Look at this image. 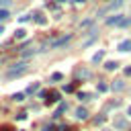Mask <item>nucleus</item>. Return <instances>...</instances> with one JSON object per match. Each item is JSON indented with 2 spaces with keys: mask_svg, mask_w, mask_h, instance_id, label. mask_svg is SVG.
<instances>
[{
  "mask_svg": "<svg viewBox=\"0 0 131 131\" xmlns=\"http://www.w3.org/2000/svg\"><path fill=\"white\" fill-rule=\"evenodd\" d=\"M27 68H29V63H27V61H18V63H14V66L6 72V78H8V80L18 78V76H23V74L27 72Z\"/></svg>",
  "mask_w": 131,
  "mask_h": 131,
  "instance_id": "obj_1",
  "label": "nucleus"
},
{
  "mask_svg": "<svg viewBox=\"0 0 131 131\" xmlns=\"http://www.w3.org/2000/svg\"><path fill=\"white\" fill-rule=\"evenodd\" d=\"M125 18H123V14H113V16H108L106 18V25L108 27H121V23H123Z\"/></svg>",
  "mask_w": 131,
  "mask_h": 131,
  "instance_id": "obj_2",
  "label": "nucleus"
},
{
  "mask_svg": "<svg viewBox=\"0 0 131 131\" xmlns=\"http://www.w3.org/2000/svg\"><path fill=\"white\" fill-rule=\"evenodd\" d=\"M72 39V35H63V37H59V39H55L53 43H49V47H53V49H57V47H61V45H66L68 41Z\"/></svg>",
  "mask_w": 131,
  "mask_h": 131,
  "instance_id": "obj_3",
  "label": "nucleus"
},
{
  "mask_svg": "<svg viewBox=\"0 0 131 131\" xmlns=\"http://www.w3.org/2000/svg\"><path fill=\"white\" fill-rule=\"evenodd\" d=\"M57 100H59V92H55V90L47 92V98H45V102H47V104H55Z\"/></svg>",
  "mask_w": 131,
  "mask_h": 131,
  "instance_id": "obj_4",
  "label": "nucleus"
},
{
  "mask_svg": "<svg viewBox=\"0 0 131 131\" xmlns=\"http://www.w3.org/2000/svg\"><path fill=\"white\" fill-rule=\"evenodd\" d=\"M115 129H127V121H125L123 117L115 119Z\"/></svg>",
  "mask_w": 131,
  "mask_h": 131,
  "instance_id": "obj_5",
  "label": "nucleus"
},
{
  "mask_svg": "<svg viewBox=\"0 0 131 131\" xmlns=\"http://www.w3.org/2000/svg\"><path fill=\"white\" fill-rule=\"evenodd\" d=\"M63 111H68V104H66V102H59V106H57V111L53 113V119H57V117H59V115H61Z\"/></svg>",
  "mask_w": 131,
  "mask_h": 131,
  "instance_id": "obj_6",
  "label": "nucleus"
},
{
  "mask_svg": "<svg viewBox=\"0 0 131 131\" xmlns=\"http://www.w3.org/2000/svg\"><path fill=\"white\" fill-rule=\"evenodd\" d=\"M76 117H78V119H82V121H84V119H88V111H86V108H82V106H80V108H76Z\"/></svg>",
  "mask_w": 131,
  "mask_h": 131,
  "instance_id": "obj_7",
  "label": "nucleus"
},
{
  "mask_svg": "<svg viewBox=\"0 0 131 131\" xmlns=\"http://www.w3.org/2000/svg\"><path fill=\"white\" fill-rule=\"evenodd\" d=\"M129 49H131V41H129V39L119 43V51H129Z\"/></svg>",
  "mask_w": 131,
  "mask_h": 131,
  "instance_id": "obj_8",
  "label": "nucleus"
},
{
  "mask_svg": "<svg viewBox=\"0 0 131 131\" xmlns=\"http://www.w3.org/2000/svg\"><path fill=\"white\" fill-rule=\"evenodd\" d=\"M35 20H37L39 25H45V23H47V18H45L41 12H35Z\"/></svg>",
  "mask_w": 131,
  "mask_h": 131,
  "instance_id": "obj_9",
  "label": "nucleus"
},
{
  "mask_svg": "<svg viewBox=\"0 0 131 131\" xmlns=\"http://www.w3.org/2000/svg\"><path fill=\"white\" fill-rule=\"evenodd\" d=\"M102 59H104V51H98V53H94V57H92L94 63H98V61H102Z\"/></svg>",
  "mask_w": 131,
  "mask_h": 131,
  "instance_id": "obj_10",
  "label": "nucleus"
},
{
  "mask_svg": "<svg viewBox=\"0 0 131 131\" xmlns=\"http://www.w3.org/2000/svg\"><path fill=\"white\" fill-rule=\"evenodd\" d=\"M104 68H106L108 72H113V70H117V68H119V63H117V61H106V63H104Z\"/></svg>",
  "mask_w": 131,
  "mask_h": 131,
  "instance_id": "obj_11",
  "label": "nucleus"
},
{
  "mask_svg": "<svg viewBox=\"0 0 131 131\" xmlns=\"http://www.w3.org/2000/svg\"><path fill=\"white\" fill-rule=\"evenodd\" d=\"M90 72L88 70H76V78H88Z\"/></svg>",
  "mask_w": 131,
  "mask_h": 131,
  "instance_id": "obj_12",
  "label": "nucleus"
},
{
  "mask_svg": "<svg viewBox=\"0 0 131 131\" xmlns=\"http://www.w3.org/2000/svg\"><path fill=\"white\" fill-rule=\"evenodd\" d=\"M6 18H10V12H8L6 8H0V23L6 20Z\"/></svg>",
  "mask_w": 131,
  "mask_h": 131,
  "instance_id": "obj_13",
  "label": "nucleus"
},
{
  "mask_svg": "<svg viewBox=\"0 0 131 131\" xmlns=\"http://www.w3.org/2000/svg\"><path fill=\"white\" fill-rule=\"evenodd\" d=\"M25 37H27V31H25V29H18V31L14 33V39H25Z\"/></svg>",
  "mask_w": 131,
  "mask_h": 131,
  "instance_id": "obj_14",
  "label": "nucleus"
},
{
  "mask_svg": "<svg viewBox=\"0 0 131 131\" xmlns=\"http://www.w3.org/2000/svg\"><path fill=\"white\" fill-rule=\"evenodd\" d=\"M78 98H80V100H90V98H92V94H88V92H82V90H80V92H78Z\"/></svg>",
  "mask_w": 131,
  "mask_h": 131,
  "instance_id": "obj_15",
  "label": "nucleus"
},
{
  "mask_svg": "<svg viewBox=\"0 0 131 131\" xmlns=\"http://www.w3.org/2000/svg\"><path fill=\"white\" fill-rule=\"evenodd\" d=\"M123 88H125V82H121V80H117L113 84V90H123Z\"/></svg>",
  "mask_w": 131,
  "mask_h": 131,
  "instance_id": "obj_16",
  "label": "nucleus"
},
{
  "mask_svg": "<svg viewBox=\"0 0 131 131\" xmlns=\"http://www.w3.org/2000/svg\"><path fill=\"white\" fill-rule=\"evenodd\" d=\"M37 90H39V84H37V82H33V84L27 88V92H29V94H33V92H37Z\"/></svg>",
  "mask_w": 131,
  "mask_h": 131,
  "instance_id": "obj_17",
  "label": "nucleus"
},
{
  "mask_svg": "<svg viewBox=\"0 0 131 131\" xmlns=\"http://www.w3.org/2000/svg\"><path fill=\"white\" fill-rule=\"evenodd\" d=\"M12 100L20 102V100H25V94H23V92H16V94H12Z\"/></svg>",
  "mask_w": 131,
  "mask_h": 131,
  "instance_id": "obj_18",
  "label": "nucleus"
},
{
  "mask_svg": "<svg viewBox=\"0 0 131 131\" xmlns=\"http://www.w3.org/2000/svg\"><path fill=\"white\" fill-rule=\"evenodd\" d=\"M106 90H108V86L104 82H98V92H106Z\"/></svg>",
  "mask_w": 131,
  "mask_h": 131,
  "instance_id": "obj_19",
  "label": "nucleus"
},
{
  "mask_svg": "<svg viewBox=\"0 0 131 131\" xmlns=\"http://www.w3.org/2000/svg\"><path fill=\"white\" fill-rule=\"evenodd\" d=\"M0 131H14V129H12V125L4 123V125H0Z\"/></svg>",
  "mask_w": 131,
  "mask_h": 131,
  "instance_id": "obj_20",
  "label": "nucleus"
},
{
  "mask_svg": "<svg viewBox=\"0 0 131 131\" xmlns=\"http://www.w3.org/2000/svg\"><path fill=\"white\" fill-rule=\"evenodd\" d=\"M51 80H53V82H59V80H61V74H59V72H55V74L51 76Z\"/></svg>",
  "mask_w": 131,
  "mask_h": 131,
  "instance_id": "obj_21",
  "label": "nucleus"
},
{
  "mask_svg": "<svg viewBox=\"0 0 131 131\" xmlns=\"http://www.w3.org/2000/svg\"><path fill=\"white\" fill-rule=\"evenodd\" d=\"M102 123H104V117H102V115H100V117H96V119H94V125H102Z\"/></svg>",
  "mask_w": 131,
  "mask_h": 131,
  "instance_id": "obj_22",
  "label": "nucleus"
},
{
  "mask_svg": "<svg viewBox=\"0 0 131 131\" xmlns=\"http://www.w3.org/2000/svg\"><path fill=\"white\" fill-rule=\"evenodd\" d=\"M63 90H66V92H74V84H68V86H63Z\"/></svg>",
  "mask_w": 131,
  "mask_h": 131,
  "instance_id": "obj_23",
  "label": "nucleus"
},
{
  "mask_svg": "<svg viewBox=\"0 0 131 131\" xmlns=\"http://www.w3.org/2000/svg\"><path fill=\"white\" fill-rule=\"evenodd\" d=\"M16 119H18V121H25V119H27V113H18Z\"/></svg>",
  "mask_w": 131,
  "mask_h": 131,
  "instance_id": "obj_24",
  "label": "nucleus"
},
{
  "mask_svg": "<svg viewBox=\"0 0 131 131\" xmlns=\"http://www.w3.org/2000/svg\"><path fill=\"white\" fill-rule=\"evenodd\" d=\"M29 18H31V14H25V16H20L18 20H20V23H25V20H29Z\"/></svg>",
  "mask_w": 131,
  "mask_h": 131,
  "instance_id": "obj_25",
  "label": "nucleus"
},
{
  "mask_svg": "<svg viewBox=\"0 0 131 131\" xmlns=\"http://www.w3.org/2000/svg\"><path fill=\"white\" fill-rule=\"evenodd\" d=\"M10 4V0H0V6H8Z\"/></svg>",
  "mask_w": 131,
  "mask_h": 131,
  "instance_id": "obj_26",
  "label": "nucleus"
},
{
  "mask_svg": "<svg viewBox=\"0 0 131 131\" xmlns=\"http://www.w3.org/2000/svg\"><path fill=\"white\" fill-rule=\"evenodd\" d=\"M127 115H129V117H131V106H129V108H127Z\"/></svg>",
  "mask_w": 131,
  "mask_h": 131,
  "instance_id": "obj_27",
  "label": "nucleus"
},
{
  "mask_svg": "<svg viewBox=\"0 0 131 131\" xmlns=\"http://www.w3.org/2000/svg\"><path fill=\"white\" fill-rule=\"evenodd\" d=\"M2 33H4V29H2V25H0V35H2Z\"/></svg>",
  "mask_w": 131,
  "mask_h": 131,
  "instance_id": "obj_28",
  "label": "nucleus"
},
{
  "mask_svg": "<svg viewBox=\"0 0 131 131\" xmlns=\"http://www.w3.org/2000/svg\"><path fill=\"white\" fill-rule=\"evenodd\" d=\"M74 2H86V0H74Z\"/></svg>",
  "mask_w": 131,
  "mask_h": 131,
  "instance_id": "obj_29",
  "label": "nucleus"
},
{
  "mask_svg": "<svg viewBox=\"0 0 131 131\" xmlns=\"http://www.w3.org/2000/svg\"><path fill=\"white\" fill-rule=\"evenodd\" d=\"M57 2H66V0H57Z\"/></svg>",
  "mask_w": 131,
  "mask_h": 131,
  "instance_id": "obj_30",
  "label": "nucleus"
},
{
  "mask_svg": "<svg viewBox=\"0 0 131 131\" xmlns=\"http://www.w3.org/2000/svg\"><path fill=\"white\" fill-rule=\"evenodd\" d=\"M129 16H131V10H129Z\"/></svg>",
  "mask_w": 131,
  "mask_h": 131,
  "instance_id": "obj_31",
  "label": "nucleus"
}]
</instances>
